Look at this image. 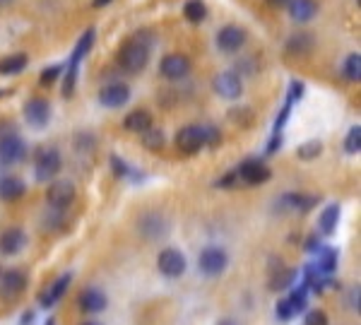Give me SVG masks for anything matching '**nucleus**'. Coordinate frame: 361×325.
Masks as SVG:
<instances>
[{
	"instance_id": "obj_1",
	"label": "nucleus",
	"mask_w": 361,
	"mask_h": 325,
	"mask_svg": "<svg viewBox=\"0 0 361 325\" xmlns=\"http://www.w3.org/2000/svg\"><path fill=\"white\" fill-rule=\"evenodd\" d=\"M149 54H152V34L137 32L135 37H130L121 46V51H118L121 70H126L128 75L142 73L149 63Z\"/></svg>"
},
{
	"instance_id": "obj_2",
	"label": "nucleus",
	"mask_w": 361,
	"mask_h": 325,
	"mask_svg": "<svg viewBox=\"0 0 361 325\" xmlns=\"http://www.w3.org/2000/svg\"><path fill=\"white\" fill-rule=\"evenodd\" d=\"M94 37L97 32L94 29H87V32L80 37V42L75 44L73 54H70L68 58V70L66 73V80H63V97H73L75 94V87H78V73H80V63L85 61V56L92 51V46H94Z\"/></svg>"
},
{
	"instance_id": "obj_3",
	"label": "nucleus",
	"mask_w": 361,
	"mask_h": 325,
	"mask_svg": "<svg viewBox=\"0 0 361 325\" xmlns=\"http://www.w3.org/2000/svg\"><path fill=\"white\" fill-rule=\"evenodd\" d=\"M63 169V157L56 147H42L34 154V178L39 183H51Z\"/></svg>"
},
{
	"instance_id": "obj_4",
	"label": "nucleus",
	"mask_w": 361,
	"mask_h": 325,
	"mask_svg": "<svg viewBox=\"0 0 361 325\" xmlns=\"http://www.w3.org/2000/svg\"><path fill=\"white\" fill-rule=\"evenodd\" d=\"M234 171L238 176V183H243V185H263L272 178L270 166H267L263 159H258V157L243 159Z\"/></svg>"
},
{
	"instance_id": "obj_5",
	"label": "nucleus",
	"mask_w": 361,
	"mask_h": 325,
	"mask_svg": "<svg viewBox=\"0 0 361 325\" xmlns=\"http://www.w3.org/2000/svg\"><path fill=\"white\" fill-rule=\"evenodd\" d=\"M78 198V190H75L73 181H51L49 190H46V202H49L51 210L56 212H66L70 205Z\"/></svg>"
},
{
	"instance_id": "obj_6",
	"label": "nucleus",
	"mask_w": 361,
	"mask_h": 325,
	"mask_svg": "<svg viewBox=\"0 0 361 325\" xmlns=\"http://www.w3.org/2000/svg\"><path fill=\"white\" fill-rule=\"evenodd\" d=\"M197 268H200L202 275L207 277H217L229 268V253L219 246H207L202 248L200 258H197Z\"/></svg>"
},
{
	"instance_id": "obj_7",
	"label": "nucleus",
	"mask_w": 361,
	"mask_h": 325,
	"mask_svg": "<svg viewBox=\"0 0 361 325\" xmlns=\"http://www.w3.org/2000/svg\"><path fill=\"white\" fill-rule=\"evenodd\" d=\"M27 159V142L20 137V133H10V135L0 137V164L15 166Z\"/></svg>"
},
{
	"instance_id": "obj_8",
	"label": "nucleus",
	"mask_w": 361,
	"mask_h": 325,
	"mask_svg": "<svg viewBox=\"0 0 361 325\" xmlns=\"http://www.w3.org/2000/svg\"><path fill=\"white\" fill-rule=\"evenodd\" d=\"M27 272L17 270V268H10V270H3L0 272V297L5 301H15L25 294L27 289Z\"/></svg>"
},
{
	"instance_id": "obj_9",
	"label": "nucleus",
	"mask_w": 361,
	"mask_h": 325,
	"mask_svg": "<svg viewBox=\"0 0 361 325\" xmlns=\"http://www.w3.org/2000/svg\"><path fill=\"white\" fill-rule=\"evenodd\" d=\"M190 58L183 54H169L161 58L159 63V73L161 78L169 80V82H178V80H185L190 75Z\"/></svg>"
},
{
	"instance_id": "obj_10",
	"label": "nucleus",
	"mask_w": 361,
	"mask_h": 325,
	"mask_svg": "<svg viewBox=\"0 0 361 325\" xmlns=\"http://www.w3.org/2000/svg\"><path fill=\"white\" fill-rule=\"evenodd\" d=\"M157 268L169 280H176L185 272L188 263H185V255L178 251V248H164L159 255H157Z\"/></svg>"
},
{
	"instance_id": "obj_11",
	"label": "nucleus",
	"mask_w": 361,
	"mask_h": 325,
	"mask_svg": "<svg viewBox=\"0 0 361 325\" xmlns=\"http://www.w3.org/2000/svg\"><path fill=\"white\" fill-rule=\"evenodd\" d=\"M212 90H214V94L222 97V99L234 102V99H238V97L243 94V80L238 78L236 73L224 70V73L214 75V80H212Z\"/></svg>"
},
{
	"instance_id": "obj_12",
	"label": "nucleus",
	"mask_w": 361,
	"mask_h": 325,
	"mask_svg": "<svg viewBox=\"0 0 361 325\" xmlns=\"http://www.w3.org/2000/svg\"><path fill=\"white\" fill-rule=\"evenodd\" d=\"M137 229L147 241H159L169 234V222L164 214H159V212H145L142 217L137 219Z\"/></svg>"
},
{
	"instance_id": "obj_13",
	"label": "nucleus",
	"mask_w": 361,
	"mask_h": 325,
	"mask_svg": "<svg viewBox=\"0 0 361 325\" xmlns=\"http://www.w3.org/2000/svg\"><path fill=\"white\" fill-rule=\"evenodd\" d=\"M205 147V140H202V125H183L176 133V149L180 154L193 157L200 149Z\"/></svg>"
},
{
	"instance_id": "obj_14",
	"label": "nucleus",
	"mask_w": 361,
	"mask_h": 325,
	"mask_svg": "<svg viewBox=\"0 0 361 325\" xmlns=\"http://www.w3.org/2000/svg\"><path fill=\"white\" fill-rule=\"evenodd\" d=\"M25 121L32 128L42 130V128L49 125V121H51V104L46 99H42V97H34V99H29L25 104Z\"/></svg>"
},
{
	"instance_id": "obj_15",
	"label": "nucleus",
	"mask_w": 361,
	"mask_h": 325,
	"mask_svg": "<svg viewBox=\"0 0 361 325\" xmlns=\"http://www.w3.org/2000/svg\"><path fill=\"white\" fill-rule=\"evenodd\" d=\"M243 44H246V32H243L241 27L226 25V27L219 29L217 49L222 51V54H236V51L243 49Z\"/></svg>"
},
{
	"instance_id": "obj_16",
	"label": "nucleus",
	"mask_w": 361,
	"mask_h": 325,
	"mask_svg": "<svg viewBox=\"0 0 361 325\" xmlns=\"http://www.w3.org/2000/svg\"><path fill=\"white\" fill-rule=\"evenodd\" d=\"M130 102V87L123 82H111L99 92V104L106 109H121Z\"/></svg>"
},
{
	"instance_id": "obj_17",
	"label": "nucleus",
	"mask_w": 361,
	"mask_h": 325,
	"mask_svg": "<svg viewBox=\"0 0 361 325\" xmlns=\"http://www.w3.org/2000/svg\"><path fill=\"white\" fill-rule=\"evenodd\" d=\"M27 231L20 226H8V229L0 234V253L3 255H17L27 248Z\"/></svg>"
},
{
	"instance_id": "obj_18",
	"label": "nucleus",
	"mask_w": 361,
	"mask_h": 325,
	"mask_svg": "<svg viewBox=\"0 0 361 325\" xmlns=\"http://www.w3.org/2000/svg\"><path fill=\"white\" fill-rule=\"evenodd\" d=\"M70 282H73V272H66V275H61L56 282H51L49 289H44L42 297H39V306H42V309H54L58 301L66 297Z\"/></svg>"
},
{
	"instance_id": "obj_19",
	"label": "nucleus",
	"mask_w": 361,
	"mask_h": 325,
	"mask_svg": "<svg viewBox=\"0 0 361 325\" xmlns=\"http://www.w3.org/2000/svg\"><path fill=\"white\" fill-rule=\"evenodd\" d=\"M78 306H80V311H85V313H102V311H106L109 299H106V294H104L102 289L87 287V289L80 292Z\"/></svg>"
},
{
	"instance_id": "obj_20",
	"label": "nucleus",
	"mask_w": 361,
	"mask_h": 325,
	"mask_svg": "<svg viewBox=\"0 0 361 325\" xmlns=\"http://www.w3.org/2000/svg\"><path fill=\"white\" fill-rule=\"evenodd\" d=\"M277 205L289 212H308L318 205V198L316 195H304V193H284L282 198L277 200Z\"/></svg>"
},
{
	"instance_id": "obj_21",
	"label": "nucleus",
	"mask_w": 361,
	"mask_h": 325,
	"mask_svg": "<svg viewBox=\"0 0 361 325\" xmlns=\"http://www.w3.org/2000/svg\"><path fill=\"white\" fill-rule=\"evenodd\" d=\"M25 193H27V183L20 176L8 173V176L0 178V200L3 202H17L25 198Z\"/></svg>"
},
{
	"instance_id": "obj_22",
	"label": "nucleus",
	"mask_w": 361,
	"mask_h": 325,
	"mask_svg": "<svg viewBox=\"0 0 361 325\" xmlns=\"http://www.w3.org/2000/svg\"><path fill=\"white\" fill-rule=\"evenodd\" d=\"M149 125H154V118H152V114H149L147 109H135V111H130L123 118L126 130L128 133H137V135H142Z\"/></svg>"
},
{
	"instance_id": "obj_23",
	"label": "nucleus",
	"mask_w": 361,
	"mask_h": 325,
	"mask_svg": "<svg viewBox=\"0 0 361 325\" xmlns=\"http://www.w3.org/2000/svg\"><path fill=\"white\" fill-rule=\"evenodd\" d=\"M287 10L294 22H311L318 15V3L316 0H289Z\"/></svg>"
},
{
	"instance_id": "obj_24",
	"label": "nucleus",
	"mask_w": 361,
	"mask_h": 325,
	"mask_svg": "<svg viewBox=\"0 0 361 325\" xmlns=\"http://www.w3.org/2000/svg\"><path fill=\"white\" fill-rule=\"evenodd\" d=\"M340 205L337 202H330L328 207H325L323 212H320V217H318V231L323 236H333L335 231H337V224H340Z\"/></svg>"
},
{
	"instance_id": "obj_25",
	"label": "nucleus",
	"mask_w": 361,
	"mask_h": 325,
	"mask_svg": "<svg viewBox=\"0 0 361 325\" xmlns=\"http://www.w3.org/2000/svg\"><path fill=\"white\" fill-rule=\"evenodd\" d=\"M337 248L333 246H320L318 248V258H316V268L323 272V275H333V272L337 270Z\"/></svg>"
},
{
	"instance_id": "obj_26",
	"label": "nucleus",
	"mask_w": 361,
	"mask_h": 325,
	"mask_svg": "<svg viewBox=\"0 0 361 325\" xmlns=\"http://www.w3.org/2000/svg\"><path fill=\"white\" fill-rule=\"evenodd\" d=\"M29 66L27 54H13L0 58V75H20Z\"/></svg>"
},
{
	"instance_id": "obj_27",
	"label": "nucleus",
	"mask_w": 361,
	"mask_h": 325,
	"mask_svg": "<svg viewBox=\"0 0 361 325\" xmlns=\"http://www.w3.org/2000/svg\"><path fill=\"white\" fill-rule=\"evenodd\" d=\"M183 17L190 22V25H202L207 17V5L202 0H188L183 5Z\"/></svg>"
},
{
	"instance_id": "obj_28",
	"label": "nucleus",
	"mask_w": 361,
	"mask_h": 325,
	"mask_svg": "<svg viewBox=\"0 0 361 325\" xmlns=\"http://www.w3.org/2000/svg\"><path fill=\"white\" fill-rule=\"evenodd\" d=\"M142 145L149 149V152H161V149H164V145H166L164 130H159V128L149 125L147 130L142 133Z\"/></svg>"
},
{
	"instance_id": "obj_29",
	"label": "nucleus",
	"mask_w": 361,
	"mask_h": 325,
	"mask_svg": "<svg viewBox=\"0 0 361 325\" xmlns=\"http://www.w3.org/2000/svg\"><path fill=\"white\" fill-rule=\"evenodd\" d=\"M296 277H299V272H296V270L279 268V272H277V275H272L270 289H272V292H282V289H289V287H294Z\"/></svg>"
},
{
	"instance_id": "obj_30",
	"label": "nucleus",
	"mask_w": 361,
	"mask_h": 325,
	"mask_svg": "<svg viewBox=\"0 0 361 325\" xmlns=\"http://www.w3.org/2000/svg\"><path fill=\"white\" fill-rule=\"evenodd\" d=\"M320 154H323V142L320 140H306L296 147V157H299L301 161H313V159H318Z\"/></svg>"
},
{
	"instance_id": "obj_31",
	"label": "nucleus",
	"mask_w": 361,
	"mask_h": 325,
	"mask_svg": "<svg viewBox=\"0 0 361 325\" xmlns=\"http://www.w3.org/2000/svg\"><path fill=\"white\" fill-rule=\"evenodd\" d=\"M345 78L349 82H359L361 80V54H349L345 61Z\"/></svg>"
},
{
	"instance_id": "obj_32",
	"label": "nucleus",
	"mask_w": 361,
	"mask_h": 325,
	"mask_svg": "<svg viewBox=\"0 0 361 325\" xmlns=\"http://www.w3.org/2000/svg\"><path fill=\"white\" fill-rule=\"evenodd\" d=\"M345 152L359 154L361 152V125H352L345 137Z\"/></svg>"
},
{
	"instance_id": "obj_33",
	"label": "nucleus",
	"mask_w": 361,
	"mask_h": 325,
	"mask_svg": "<svg viewBox=\"0 0 361 325\" xmlns=\"http://www.w3.org/2000/svg\"><path fill=\"white\" fill-rule=\"evenodd\" d=\"M289 304H292V309L296 313H301V311H306V306H308V289L301 284V287H296L292 289V294H289Z\"/></svg>"
},
{
	"instance_id": "obj_34",
	"label": "nucleus",
	"mask_w": 361,
	"mask_h": 325,
	"mask_svg": "<svg viewBox=\"0 0 361 325\" xmlns=\"http://www.w3.org/2000/svg\"><path fill=\"white\" fill-rule=\"evenodd\" d=\"M63 70H66V66H63V63H54V66L44 68L42 78H39V82H42V87H51L63 75Z\"/></svg>"
},
{
	"instance_id": "obj_35",
	"label": "nucleus",
	"mask_w": 361,
	"mask_h": 325,
	"mask_svg": "<svg viewBox=\"0 0 361 325\" xmlns=\"http://www.w3.org/2000/svg\"><path fill=\"white\" fill-rule=\"evenodd\" d=\"M202 140H205V147L214 149L222 145V133L217 125H202Z\"/></svg>"
},
{
	"instance_id": "obj_36",
	"label": "nucleus",
	"mask_w": 361,
	"mask_h": 325,
	"mask_svg": "<svg viewBox=\"0 0 361 325\" xmlns=\"http://www.w3.org/2000/svg\"><path fill=\"white\" fill-rule=\"evenodd\" d=\"M289 51L292 54H308L311 51V39H308V34H296L292 39V44H289Z\"/></svg>"
},
{
	"instance_id": "obj_37",
	"label": "nucleus",
	"mask_w": 361,
	"mask_h": 325,
	"mask_svg": "<svg viewBox=\"0 0 361 325\" xmlns=\"http://www.w3.org/2000/svg\"><path fill=\"white\" fill-rule=\"evenodd\" d=\"M275 313H277V318L282 323H289L292 318L296 316V311L292 309V304H289V299H279L277 301V306H275Z\"/></svg>"
},
{
	"instance_id": "obj_38",
	"label": "nucleus",
	"mask_w": 361,
	"mask_h": 325,
	"mask_svg": "<svg viewBox=\"0 0 361 325\" xmlns=\"http://www.w3.org/2000/svg\"><path fill=\"white\" fill-rule=\"evenodd\" d=\"M328 313L325 311H320V309H313V311H308L306 313V321L304 325H328Z\"/></svg>"
},
{
	"instance_id": "obj_39",
	"label": "nucleus",
	"mask_w": 361,
	"mask_h": 325,
	"mask_svg": "<svg viewBox=\"0 0 361 325\" xmlns=\"http://www.w3.org/2000/svg\"><path fill=\"white\" fill-rule=\"evenodd\" d=\"M111 169H114V173L118 178H128V176H130V166H128L126 161L121 159V157H116V154H111Z\"/></svg>"
},
{
	"instance_id": "obj_40",
	"label": "nucleus",
	"mask_w": 361,
	"mask_h": 325,
	"mask_svg": "<svg viewBox=\"0 0 361 325\" xmlns=\"http://www.w3.org/2000/svg\"><path fill=\"white\" fill-rule=\"evenodd\" d=\"M214 185H217V188H236V185H241V183H238L236 171H229V173H226V176L219 178V181L214 183Z\"/></svg>"
},
{
	"instance_id": "obj_41",
	"label": "nucleus",
	"mask_w": 361,
	"mask_h": 325,
	"mask_svg": "<svg viewBox=\"0 0 361 325\" xmlns=\"http://www.w3.org/2000/svg\"><path fill=\"white\" fill-rule=\"evenodd\" d=\"M304 82H299V80H294L292 82V87H289V97H287V102H296V99H301V97H304Z\"/></svg>"
},
{
	"instance_id": "obj_42",
	"label": "nucleus",
	"mask_w": 361,
	"mask_h": 325,
	"mask_svg": "<svg viewBox=\"0 0 361 325\" xmlns=\"http://www.w3.org/2000/svg\"><path fill=\"white\" fill-rule=\"evenodd\" d=\"M279 147H282V133H275V135H272V140L267 142V154H275Z\"/></svg>"
},
{
	"instance_id": "obj_43",
	"label": "nucleus",
	"mask_w": 361,
	"mask_h": 325,
	"mask_svg": "<svg viewBox=\"0 0 361 325\" xmlns=\"http://www.w3.org/2000/svg\"><path fill=\"white\" fill-rule=\"evenodd\" d=\"M320 246H323V241H320V239H318V234H316V236H308L304 248H306L308 253H318V248H320Z\"/></svg>"
},
{
	"instance_id": "obj_44",
	"label": "nucleus",
	"mask_w": 361,
	"mask_h": 325,
	"mask_svg": "<svg viewBox=\"0 0 361 325\" xmlns=\"http://www.w3.org/2000/svg\"><path fill=\"white\" fill-rule=\"evenodd\" d=\"M10 133H17L15 123H10V121H0V137L10 135Z\"/></svg>"
},
{
	"instance_id": "obj_45",
	"label": "nucleus",
	"mask_w": 361,
	"mask_h": 325,
	"mask_svg": "<svg viewBox=\"0 0 361 325\" xmlns=\"http://www.w3.org/2000/svg\"><path fill=\"white\" fill-rule=\"evenodd\" d=\"M349 301H352V309L359 313V287L352 289V297H349Z\"/></svg>"
},
{
	"instance_id": "obj_46",
	"label": "nucleus",
	"mask_w": 361,
	"mask_h": 325,
	"mask_svg": "<svg viewBox=\"0 0 361 325\" xmlns=\"http://www.w3.org/2000/svg\"><path fill=\"white\" fill-rule=\"evenodd\" d=\"M22 325H34V311L22 313Z\"/></svg>"
},
{
	"instance_id": "obj_47",
	"label": "nucleus",
	"mask_w": 361,
	"mask_h": 325,
	"mask_svg": "<svg viewBox=\"0 0 361 325\" xmlns=\"http://www.w3.org/2000/svg\"><path fill=\"white\" fill-rule=\"evenodd\" d=\"M267 3H270L272 8H287V5H289V0H267Z\"/></svg>"
},
{
	"instance_id": "obj_48",
	"label": "nucleus",
	"mask_w": 361,
	"mask_h": 325,
	"mask_svg": "<svg viewBox=\"0 0 361 325\" xmlns=\"http://www.w3.org/2000/svg\"><path fill=\"white\" fill-rule=\"evenodd\" d=\"M111 3V0H92V8H106V5Z\"/></svg>"
},
{
	"instance_id": "obj_49",
	"label": "nucleus",
	"mask_w": 361,
	"mask_h": 325,
	"mask_svg": "<svg viewBox=\"0 0 361 325\" xmlns=\"http://www.w3.org/2000/svg\"><path fill=\"white\" fill-rule=\"evenodd\" d=\"M217 325H238L236 321H231V318H224V321H219Z\"/></svg>"
},
{
	"instance_id": "obj_50",
	"label": "nucleus",
	"mask_w": 361,
	"mask_h": 325,
	"mask_svg": "<svg viewBox=\"0 0 361 325\" xmlns=\"http://www.w3.org/2000/svg\"><path fill=\"white\" fill-rule=\"evenodd\" d=\"M80 325H102V323H99V321H82Z\"/></svg>"
},
{
	"instance_id": "obj_51",
	"label": "nucleus",
	"mask_w": 361,
	"mask_h": 325,
	"mask_svg": "<svg viewBox=\"0 0 361 325\" xmlns=\"http://www.w3.org/2000/svg\"><path fill=\"white\" fill-rule=\"evenodd\" d=\"M10 94V90H0V99H3V97H8Z\"/></svg>"
},
{
	"instance_id": "obj_52",
	"label": "nucleus",
	"mask_w": 361,
	"mask_h": 325,
	"mask_svg": "<svg viewBox=\"0 0 361 325\" xmlns=\"http://www.w3.org/2000/svg\"><path fill=\"white\" fill-rule=\"evenodd\" d=\"M13 0H0V8H5V5H10Z\"/></svg>"
},
{
	"instance_id": "obj_53",
	"label": "nucleus",
	"mask_w": 361,
	"mask_h": 325,
	"mask_svg": "<svg viewBox=\"0 0 361 325\" xmlns=\"http://www.w3.org/2000/svg\"><path fill=\"white\" fill-rule=\"evenodd\" d=\"M46 325H56V318H49V321H46Z\"/></svg>"
},
{
	"instance_id": "obj_54",
	"label": "nucleus",
	"mask_w": 361,
	"mask_h": 325,
	"mask_svg": "<svg viewBox=\"0 0 361 325\" xmlns=\"http://www.w3.org/2000/svg\"><path fill=\"white\" fill-rule=\"evenodd\" d=\"M0 272H3V268H0Z\"/></svg>"
}]
</instances>
